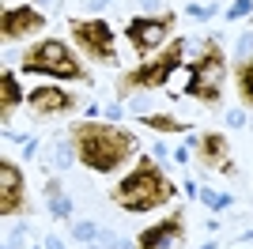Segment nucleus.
Segmentation results:
<instances>
[{
	"instance_id": "dca6fc26",
	"label": "nucleus",
	"mask_w": 253,
	"mask_h": 249,
	"mask_svg": "<svg viewBox=\"0 0 253 249\" xmlns=\"http://www.w3.org/2000/svg\"><path fill=\"white\" fill-rule=\"evenodd\" d=\"M250 8H253V0H234L231 11H227V19H242V15H250Z\"/></svg>"
},
{
	"instance_id": "4468645a",
	"label": "nucleus",
	"mask_w": 253,
	"mask_h": 249,
	"mask_svg": "<svg viewBox=\"0 0 253 249\" xmlns=\"http://www.w3.org/2000/svg\"><path fill=\"white\" fill-rule=\"evenodd\" d=\"M238 94L246 106H253V61L238 64Z\"/></svg>"
},
{
	"instance_id": "9b49d317",
	"label": "nucleus",
	"mask_w": 253,
	"mask_h": 249,
	"mask_svg": "<svg viewBox=\"0 0 253 249\" xmlns=\"http://www.w3.org/2000/svg\"><path fill=\"white\" fill-rule=\"evenodd\" d=\"M27 102L38 117H53V114H68L76 106V94L61 91V87H38V91L27 94Z\"/></svg>"
},
{
	"instance_id": "2eb2a0df",
	"label": "nucleus",
	"mask_w": 253,
	"mask_h": 249,
	"mask_svg": "<svg viewBox=\"0 0 253 249\" xmlns=\"http://www.w3.org/2000/svg\"><path fill=\"white\" fill-rule=\"evenodd\" d=\"M144 124H151L155 132H185V124H181L178 117H167V114H151V117H144Z\"/></svg>"
},
{
	"instance_id": "ddd939ff",
	"label": "nucleus",
	"mask_w": 253,
	"mask_h": 249,
	"mask_svg": "<svg viewBox=\"0 0 253 249\" xmlns=\"http://www.w3.org/2000/svg\"><path fill=\"white\" fill-rule=\"evenodd\" d=\"M23 102V91H19V83H15V76L4 68L0 72V114H4V121L11 117V110Z\"/></svg>"
},
{
	"instance_id": "9d476101",
	"label": "nucleus",
	"mask_w": 253,
	"mask_h": 249,
	"mask_svg": "<svg viewBox=\"0 0 253 249\" xmlns=\"http://www.w3.org/2000/svg\"><path fill=\"white\" fill-rule=\"evenodd\" d=\"M23 211V170L15 163H0V215H19Z\"/></svg>"
},
{
	"instance_id": "7ed1b4c3",
	"label": "nucleus",
	"mask_w": 253,
	"mask_h": 249,
	"mask_svg": "<svg viewBox=\"0 0 253 249\" xmlns=\"http://www.w3.org/2000/svg\"><path fill=\"white\" fill-rule=\"evenodd\" d=\"M23 68H27V72L57 76V80H87L84 64L76 61L72 53H68V45L57 42V38H45V42H38V45H31V49L23 53Z\"/></svg>"
},
{
	"instance_id": "423d86ee",
	"label": "nucleus",
	"mask_w": 253,
	"mask_h": 249,
	"mask_svg": "<svg viewBox=\"0 0 253 249\" xmlns=\"http://www.w3.org/2000/svg\"><path fill=\"white\" fill-rule=\"evenodd\" d=\"M174 31V15H140V19L128 23V42H132V49L136 53H151L155 45H163L167 42V34Z\"/></svg>"
},
{
	"instance_id": "f03ea898",
	"label": "nucleus",
	"mask_w": 253,
	"mask_h": 249,
	"mask_svg": "<svg viewBox=\"0 0 253 249\" xmlns=\"http://www.w3.org/2000/svg\"><path fill=\"white\" fill-rule=\"evenodd\" d=\"M170 197H174V185L151 159H140L136 170L121 185H114V204L125 211H151V208H163Z\"/></svg>"
},
{
	"instance_id": "1a4fd4ad",
	"label": "nucleus",
	"mask_w": 253,
	"mask_h": 249,
	"mask_svg": "<svg viewBox=\"0 0 253 249\" xmlns=\"http://www.w3.org/2000/svg\"><path fill=\"white\" fill-rule=\"evenodd\" d=\"M181 238H185V215L174 211V215H167L163 223L144 230L136 238V249H178Z\"/></svg>"
},
{
	"instance_id": "f8f14e48",
	"label": "nucleus",
	"mask_w": 253,
	"mask_h": 249,
	"mask_svg": "<svg viewBox=\"0 0 253 249\" xmlns=\"http://www.w3.org/2000/svg\"><path fill=\"white\" fill-rule=\"evenodd\" d=\"M201 163L204 166H215V170H227L231 174V147H227V136H219V132H208V136H201Z\"/></svg>"
},
{
	"instance_id": "0eeeda50",
	"label": "nucleus",
	"mask_w": 253,
	"mask_h": 249,
	"mask_svg": "<svg viewBox=\"0 0 253 249\" xmlns=\"http://www.w3.org/2000/svg\"><path fill=\"white\" fill-rule=\"evenodd\" d=\"M72 34H76V42H80L95 61H114V31H110V23H106V19L72 23Z\"/></svg>"
},
{
	"instance_id": "f257e3e1",
	"label": "nucleus",
	"mask_w": 253,
	"mask_h": 249,
	"mask_svg": "<svg viewBox=\"0 0 253 249\" xmlns=\"http://www.w3.org/2000/svg\"><path fill=\"white\" fill-rule=\"evenodd\" d=\"M72 144H76V159L87 170L110 174L136 151V136L128 128H117V124L84 121V124H72Z\"/></svg>"
},
{
	"instance_id": "6e6552de",
	"label": "nucleus",
	"mask_w": 253,
	"mask_h": 249,
	"mask_svg": "<svg viewBox=\"0 0 253 249\" xmlns=\"http://www.w3.org/2000/svg\"><path fill=\"white\" fill-rule=\"evenodd\" d=\"M45 31V15L38 8H27V4H15V8L0 11V34L8 42H19L27 34H42Z\"/></svg>"
},
{
	"instance_id": "39448f33",
	"label": "nucleus",
	"mask_w": 253,
	"mask_h": 249,
	"mask_svg": "<svg viewBox=\"0 0 253 249\" xmlns=\"http://www.w3.org/2000/svg\"><path fill=\"white\" fill-rule=\"evenodd\" d=\"M181 53H185V42H170V49L163 53V57H155V61L140 64L136 72L121 76V94H128L132 87H148V91H159V87H167V80L181 68Z\"/></svg>"
},
{
	"instance_id": "20e7f679",
	"label": "nucleus",
	"mask_w": 253,
	"mask_h": 249,
	"mask_svg": "<svg viewBox=\"0 0 253 249\" xmlns=\"http://www.w3.org/2000/svg\"><path fill=\"white\" fill-rule=\"evenodd\" d=\"M223 76H227V57H223L219 42H208L201 61L189 64V87H185V94L201 98V102H215L219 87H223Z\"/></svg>"
}]
</instances>
